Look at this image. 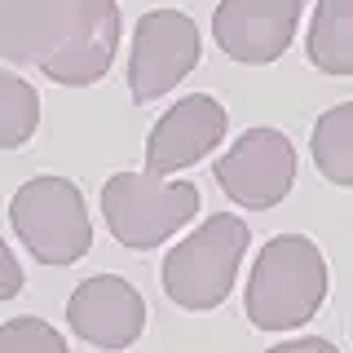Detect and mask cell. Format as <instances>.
<instances>
[{"mask_svg":"<svg viewBox=\"0 0 353 353\" xmlns=\"http://www.w3.org/2000/svg\"><path fill=\"white\" fill-rule=\"evenodd\" d=\"M327 256L318 252L314 239L305 234H274L256 252L248 279V323L256 331H296L323 309L327 301Z\"/></svg>","mask_w":353,"mask_h":353,"instance_id":"6da1fadb","label":"cell"},{"mask_svg":"<svg viewBox=\"0 0 353 353\" xmlns=\"http://www.w3.org/2000/svg\"><path fill=\"white\" fill-rule=\"evenodd\" d=\"M252 243L248 221L234 212H216L208 216L194 234H185L176 248L163 256V292H168L172 305L190 309V314H203V309H216L234 292L243 252Z\"/></svg>","mask_w":353,"mask_h":353,"instance_id":"7a4b0ae2","label":"cell"},{"mask_svg":"<svg viewBox=\"0 0 353 353\" xmlns=\"http://www.w3.org/2000/svg\"><path fill=\"white\" fill-rule=\"evenodd\" d=\"M9 221L40 265H75L93 252V216L80 185L66 176H31L9 199Z\"/></svg>","mask_w":353,"mask_h":353,"instance_id":"3957f363","label":"cell"},{"mask_svg":"<svg viewBox=\"0 0 353 353\" xmlns=\"http://www.w3.org/2000/svg\"><path fill=\"white\" fill-rule=\"evenodd\" d=\"M194 212H199V185L194 181H163L154 172H115L102 185L106 230L128 252L159 248L185 221H194Z\"/></svg>","mask_w":353,"mask_h":353,"instance_id":"277c9868","label":"cell"},{"mask_svg":"<svg viewBox=\"0 0 353 353\" xmlns=\"http://www.w3.org/2000/svg\"><path fill=\"white\" fill-rule=\"evenodd\" d=\"M199 27L181 9H150L132 27V53H128V93L132 102H154L172 93L176 84L199 66Z\"/></svg>","mask_w":353,"mask_h":353,"instance_id":"5b68a950","label":"cell"},{"mask_svg":"<svg viewBox=\"0 0 353 353\" xmlns=\"http://www.w3.org/2000/svg\"><path fill=\"white\" fill-rule=\"evenodd\" d=\"M212 176L230 203L252 208V212L279 208L296 185V146L279 128H248L216 159Z\"/></svg>","mask_w":353,"mask_h":353,"instance_id":"8992f818","label":"cell"},{"mask_svg":"<svg viewBox=\"0 0 353 353\" xmlns=\"http://www.w3.org/2000/svg\"><path fill=\"white\" fill-rule=\"evenodd\" d=\"M115 53H119V5L115 0H71L66 36L44 58L40 71L53 84L84 88L97 84L115 66Z\"/></svg>","mask_w":353,"mask_h":353,"instance_id":"52a82bcc","label":"cell"},{"mask_svg":"<svg viewBox=\"0 0 353 353\" xmlns=\"http://www.w3.org/2000/svg\"><path fill=\"white\" fill-rule=\"evenodd\" d=\"M301 22V0H221L212 36L225 58L243 66H270L287 53Z\"/></svg>","mask_w":353,"mask_h":353,"instance_id":"ba28073f","label":"cell"},{"mask_svg":"<svg viewBox=\"0 0 353 353\" xmlns=\"http://www.w3.org/2000/svg\"><path fill=\"white\" fill-rule=\"evenodd\" d=\"M230 115L212 93H190L176 106H168L154 119L150 137H146V172L154 176H172L181 168L199 163L203 154H212L225 141Z\"/></svg>","mask_w":353,"mask_h":353,"instance_id":"9c48e42d","label":"cell"},{"mask_svg":"<svg viewBox=\"0 0 353 353\" xmlns=\"http://www.w3.org/2000/svg\"><path fill=\"white\" fill-rule=\"evenodd\" d=\"M66 323L84 345L97 349H128L146 331V301L119 274H93L71 292Z\"/></svg>","mask_w":353,"mask_h":353,"instance_id":"30bf717a","label":"cell"},{"mask_svg":"<svg viewBox=\"0 0 353 353\" xmlns=\"http://www.w3.org/2000/svg\"><path fill=\"white\" fill-rule=\"evenodd\" d=\"M71 0H0V58L44 66L66 36Z\"/></svg>","mask_w":353,"mask_h":353,"instance_id":"8fae6325","label":"cell"},{"mask_svg":"<svg viewBox=\"0 0 353 353\" xmlns=\"http://www.w3.org/2000/svg\"><path fill=\"white\" fill-rule=\"evenodd\" d=\"M305 53L327 75H353V0H318Z\"/></svg>","mask_w":353,"mask_h":353,"instance_id":"7c38bea8","label":"cell"},{"mask_svg":"<svg viewBox=\"0 0 353 353\" xmlns=\"http://www.w3.org/2000/svg\"><path fill=\"white\" fill-rule=\"evenodd\" d=\"M318 172L331 185H349L353 190V102H340L314 119V137H309Z\"/></svg>","mask_w":353,"mask_h":353,"instance_id":"4fadbf2b","label":"cell"},{"mask_svg":"<svg viewBox=\"0 0 353 353\" xmlns=\"http://www.w3.org/2000/svg\"><path fill=\"white\" fill-rule=\"evenodd\" d=\"M40 128V93L0 66V150H18Z\"/></svg>","mask_w":353,"mask_h":353,"instance_id":"5bb4252c","label":"cell"},{"mask_svg":"<svg viewBox=\"0 0 353 353\" xmlns=\"http://www.w3.org/2000/svg\"><path fill=\"white\" fill-rule=\"evenodd\" d=\"M0 353H71L58 327H49L44 318H9L0 327Z\"/></svg>","mask_w":353,"mask_h":353,"instance_id":"9a60e30c","label":"cell"},{"mask_svg":"<svg viewBox=\"0 0 353 353\" xmlns=\"http://www.w3.org/2000/svg\"><path fill=\"white\" fill-rule=\"evenodd\" d=\"M22 265H18V256H14V248H9L5 239H0V301H14V296L22 292Z\"/></svg>","mask_w":353,"mask_h":353,"instance_id":"2e32d148","label":"cell"},{"mask_svg":"<svg viewBox=\"0 0 353 353\" xmlns=\"http://www.w3.org/2000/svg\"><path fill=\"white\" fill-rule=\"evenodd\" d=\"M265 353H340V349L323 336H301V340H283V345H274Z\"/></svg>","mask_w":353,"mask_h":353,"instance_id":"e0dca14e","label":"cell"}]
</instances>
